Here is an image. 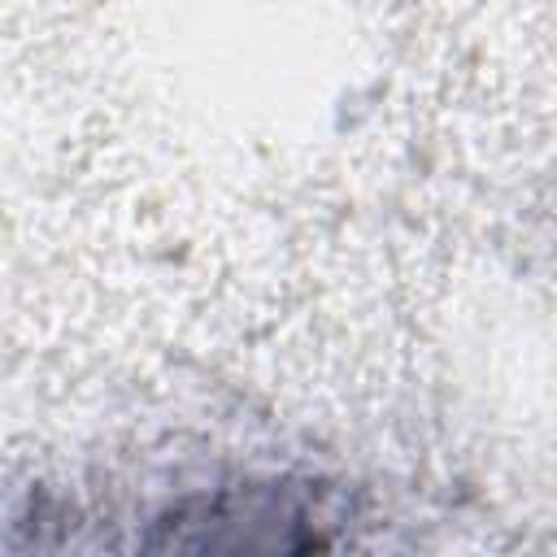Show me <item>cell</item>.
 Returning <instances> with one entry per match:
<instances>
[{
  "label": "cell",
  "mask_w": 557,
  "mask_h": 557,
  "mask_svg": "<svg viewBox=\"0 0 557 557\" xmlns=\"http://www.w3.org/2000/svg\"><path fill=\"white\" fill-rule=\"evenodd\" d=\"M348 522L326 483H239L213 487L165 509L139 548L152 553H313L335 544Z\"/></svg>",
  "instance_id": "6da1fadb"
}]
</instances>
